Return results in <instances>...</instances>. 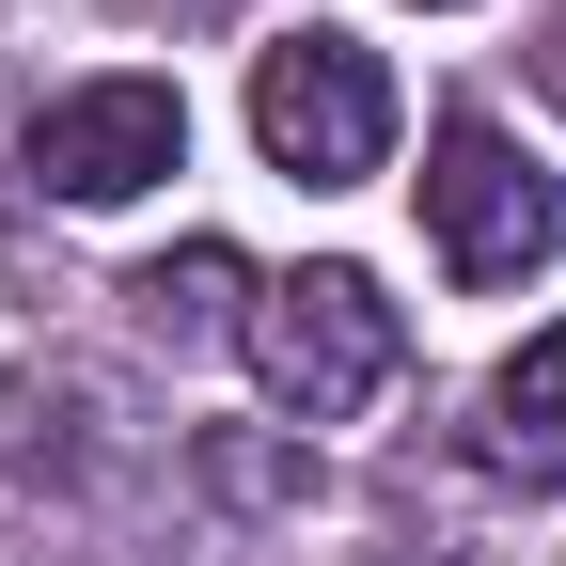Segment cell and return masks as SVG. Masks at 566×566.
I'll return each instance as SVG.
<instances>
[{"mask_svg": "<svg viewBox=\"0 0 566 566\" xmlns=\"http://www.w3.org/2000/svg\"><path fill=\"white\" fill-rule=\"evenodd\" d=\"M252 142H268V174H300V189H363V174L394 158L378 48H363V32H283V48H252Z\"/></svg>", "mask_w": 566, "mask_h": 566, "instance_id": "obj_1", "label": "cell"}, {"mask_svg": "<svg viewBox=\"0 0 566 566\" xmlns=\"http://www.w3.org/2000/svg\"><path fill=\"white\" fill-rule=\"evenodd\" d=\"M409 363V315L378 300L363 268H300V283H268L252 300V378L300 409V424H346V409H378Z\"/></svg>", "mask_w": 566, "mask_h": 566, "instance_id": "obj_2", "label": "cell"}, {"mask_svg": "<svg viewBox=\"0 0 566 566\" xmlns=\"http://www.w3.org/2000/svg\"><path fill=\"white\" fill-rule=\"evenodd\" d=\"M424 237H441L457 283H520V268L566 252V189L488 111H441V142H424Z\"/></svg>", "mask_w": 566, "mask_h": 566, "instance_id": "obj_3", "label": "cell"}, {"mask_svg": "<svg viewBox=\"0 0 566 566\" xmlns=\"http://www.w3.org/2000/svg\"><path fill=\"white\" fill-rule=\"evenodd\" d=\"M174 158H189L174 80H80V95L32 111V174H48L63 205H126V189H158Z\"/></svg>", "mask_w": 566, "mask_h": 566, "instance_id": "obj_4", "label": "cell"}, {"mask_svg": "<svg viewBox=\"0 0 566 566\" xmlns=\"http://www.w3.org/2000/svg\"><path fill=\"white\" fill-rule=\"evenodd\" d=\"M472 457L504 472V488H566V315L520 346L504 378H488V424H472Z\"/></svg>", "mask_w": 566, "mask_h": 566, "instance_id": "obj_5", "label": "cell"}, {"mask_svg": "<svg viewBox=\"0 0 566 566\" xmlns=\"http://www.w3.org/2000/svg\"><path fill=\"white\" fill-rule=\"evenodd\" d=\"M126 300H142V315H158L174 346H205V331H252V315H237V300H252V268H237L221 237H205V252H158V268H142V283H126Z\"/></svg>", "mask_w": 566, "mask_h": 566, "instance_id": "obj_6", "label": "cell"}, {"mask_svg": "<svg viewBox=\"0 0 566 566\" xmlns=\"http://www.w3.org/2000/svg\"><path fill=\"white\" fill-rule=\"evenodd\" d=\"M535 63H551V95H566V0H551V48H535Z\"/></svg>", "mask_w": 566, "mask_h": 566, "instance_id": "obj_7", "label": "cell"}]
</instances>
